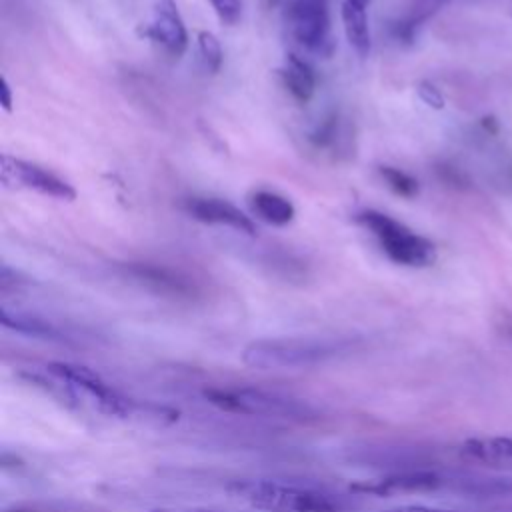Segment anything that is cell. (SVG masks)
<instances>
[{
    "label": "cell",
    "mask_w": 512,
    "mask_h": 512,
    "mask_svg": "<svg viewBox=\"0 0 512 512\" xmlns=\"http://www.w3.org/2000/svg\"><path fill=\"white\" fill-rule=\"evenodd\" d=\"M352 340L326 336L262 338L242 350V362L256 370L310 368L350 352Z\"/></svg>",
    "instance_id": "obj_1"
},
{
    "label": "cell",
    "mask_w": 512,
    "mask_h": 512,
    "mask_svg": "<svg viewBox=\"0 0 512 512\" xmlns=\"http://www.w3.org/2000/svg\"><path fill=\"white\" fill-rule=\"evenodd\" d=\"M228 492L264 512H340L342 504L328 492L276 482V480H234Z\"/></svg>",
    "instance_id": "obj_2"
},
{
    "label": "cell",
    "mask_w": 512,
    "mask_h": 512,
    "mask_svg": "<svg viewBox=\"0 0 512 512\" xmlns=\"http://www.w3.org/2000/svg\"><path fill=\"white\" fill-rule=\"evenodd\" d=\"M204 398L220 410L248 416L280 418L292 422H310L320 416L318 410L306 400L254 386L206 388Z\"/></svg>",
    "instance_id": "obj_3"
},
{
    "label": "cell",
    "mask_w": 512,
    "mask_h": 512,
    "mask_svg": "<svg viewBox=\"0 0 512 512\" xmlns=\"http://www.w3.org/2000/svg\"><path fill=\"white\" fill-rule=\"evenodd\" d=\"M354 220L378 240L382 252L394 264L408 268H426L436 262L434 242L416 234L392 216L378 210H362L354 216Z\"/></svg>",
    "instance_id": "obj_4"
},
{
    "label": "cell",
    "mask_w": 512,
    "mask_h": 512,
    "mask_svg": "<svg viewBox=\"0 0 512 512\" xmlns=\"http://www.w3.org/2000/svg\"><path fill=\"white\" fill-rule=\"evenodd\" d=\"M48 374L58 380L66 396L82 406H90L96 412L106 416H130L134 402L112 388L106 380L100 378L94 370L68 364V362H50L46 366Z\"/></svg>",
    "instance_id": "obj_5"
},
{
    "label": "cell",
    "mask_w": 512,
    "mask_h": 512,
    "mask_svg": "<svg viewBox=\"0 0 512 512\" xmlns=\"http://www.w3.org/2000/svg\"><path fill=\"white\" fill-rule=\"evenodd\" d=\"M286 24L302 50L324 58L334 52L328 0H288Z\"/></svg>",
    "instance_id": "obj_6"
},
{
    "label": "cell",
    "mask_w": 512,
    "mask_h": 512,
    "mask_svg": "<svg viewBox=\"0 0 512 512\" xmlns=\"http://www.w3.org/2000/svg\"><path fill=\"white\" fill-rule=\"evenodd\" d=\"M0 182L6 188L34 190L42 196H50L64 202H72L76 198L74 186L66 180L38 164L14 158L10 154L0 156Z\"/></svg>",
    "instance_id": "obj_7"
},
{
    "label": "cell",
    "mask_w": 512,
    "mask_h": 512,
    "mask_svg": "<svg viewBox=\"0 0 512 512\" xmlns=\"http://www.w3.org/2000/svg\"><path fill=\"white\" fill-rule=\"evenodd\" d=\"M454 486V474L438 472L434 468H412L402 470L378 480L370 482H358L352 484V490L364 492V494H376V496H388V494H402V492H438V490H450Z\"/></svg>",
    "instance_id": "obj_8"
},
{
    "label": "cell",
    "mask_w": 512,
    "mask_h": 512,
    "mask_svg": "<svg viewBox=\"0 0 512 512\" xmlns=\"http://www.w3.org/2000/svg\"><path fill=\"white\" fill-rule=\"evenodd\" d=\"M138 36L160 44L174 58L182 56L188 46L186 26L174 0H156L152 8V20L138 26Z\"/></svg>",
    "instance_id": "obj_9"
},
{
    "label": "cell",
    "mask_w": 512,
    "mask_h": 512,
    "mask_svg": "<svg viewBox=\"0 0 512 512\" xmlns=\"http://www.w3.org/2000/svg\"><path fill=\"white\" fill-rule=\"evenodd\" d=\"M184 208L198 222L228 226L248 236L256 234V226L252 218L222 198H188L184 202Z\"/></svg>",
    "instance_id": "obj_10"
},
{
    "label": "cell",
    "mask_w": 512,
    "mask_h": 512,
    "mask_svg": "<svg viewBox=\"0 0 512 512\" xmlns=\"http://www.w3.org/2000/svg\"><path fill=\"white\" fill-rule=\"evenodd\" d=\"M460 456L468 462H476L492 470L512 472V438L510 436L468 438L460 446Z\"/></svg>",
    "instance_id": "obj_11"
},
{
    "label": "cell",
    "mask_w": 512,
    "mask_h": 512,
    "mask_svg": "<svg viewBox=\"0 0 512 512\" xmlns=\"http://www.w3.org/2000/svg\"><path fill=\"white\" fill-rule=\"evenodd\" d=\"M450 0H414L406 12L394 20L390 32L394 36V40H398L400 44H414L418 30L424 26V22H428L434 14H438Z\"/></svg>",
    "instance_id": "obj_12"
},
{
    "label": "cell",
    "mask_w": 512,
    "mask_h": 512,
    "mask_svg": "<svg viewBox=\"0 0 512 512\" xmlns=\"http://www.w3.org/2000/svg\"><path fill=\"white\" fill-rule=\"evenodd\" d=\"M126 272L140 280L142 284L152 286L158 292L164 294H176V296H186L192 292V286L186 278H182L180 274L162 268V266H152V264H128Z\"/></svg>",
    "instance_id": "obj_13"
},
{
    "label": "cell",
    "mask_w": 512,
    "mask_h": 512,
    "mask_svg": "<svg viewBox=\"0 0 512 512\" xmlns=\"http://www.w3.org/2000/svg\"><path fill=\"white\" fill-rule=\"evenodd\" d=\"M284 86L288 88V92L292 94L294 100H298L300 104H306L316 90V78L312 68L298 58L296 54H288L284 66L278 70Z\"/></svg>",
    "instance_id": "obj_14"
},
{
    "label": "cell",
    "mask_w": 512,
    "mask_h": 512,
    "mask_svg": "<svg viewBox=\"0 0 512 512\" xmlns=\"http://www.w3.org/2000/svg\"><path fill=\"white\" fill-rule=\"evenodd\" d=\"M250 208L252 212L262 218L268 224L274 226H284L288 222H292L296 210L292 206V202L276 192L270 190H258L250 196Z\"/></svg>",
    "instance_id": "obj_15"
},
{
    "label": "cell",
    "mask_w": 512,
    "mask_h": 512,
    "mask_svg": "<svg viewBox=\"0 0 512 512\" xmlns=\"http://www.w3.org/2000/svg\"><path fill=\"white\" fill-rule=\"evenodd\" d=\"M0 322L2 326L28 334V336H36V338H46V340H64L62 332L52 326L50 322H46L44 318H38L34 314L28 312H10L6 306L0 308Z\"/></svg>",
    "instance_id": "obj_16"
},
{
    "label": "cell",
    "mask_w": 512,
    "mask_h": 512,
    "mask_svg": "<svg viewBox=\"0 0 512 512\" xmlns=\"http://www.w3.org/2000/svg\"><path fill=\"white\" fill-rule=\"evenodd\" d=\"M342 24H344V34L354 48L358 56H368L372 48L370 40V28H368V16L364 8L352 6L348 2H342Z\"/></svg>",
    "instance_id": "obj_17"
},
{
    "label": "cell",
    "mask_w": 512,
    "mask_h": 512,
    "mask_svg": "<svg viewBox=\"0 0 512 512\" xmlns=\"http://www.w3.org/2000/svg\"><path fill=\"white\" fill-rule=\"evenodd\" d=\"M198 54H200V60H202V66L206 72L216 74L220 70L222 48H220L218 38L212 32H208V30L198 32Z\"/></svg>",
    "instance_id": "obj_18"
},
{
    "label": "cell",
    "mask_w": 512,
    "mask_h": 512,
    "mask_svg": "<svg viewBox=\"0 0 512 512\" xmlns=\"http://www.w3.org/2000/svg\"><path fill=\"white\" fill-rule=\"evenodd\" d=\"M380 176L384 178V182L398 194L404 198H414L418 194V180L412 178L410 174H406L400 168L394 166H380Z\"/></svg>",
    "instance_id": "obj_19"
},
{
    "label": "cell",
    "mask_w": 512,
    "mask_h": 512,
    "mask_svg": "<svg viewBox=\"0 0 512 512\" xmlns=\"http://www.w3.org/2000/svg\"><path fill=\"white\" fill-rule=\"evenodd\" d=\"M222 24L234 26L242 16V0H208Z\"/></svg>",
    "instance_id": "obj_20"
},
{
    "label": "cell",
    "mask_w": 512,
    "mask_h": 512,
    "mask_svg": "<svg viewBox=\"0 0 512 512\" xmlns=\"http://www.w3.org/2000/svg\"><path fill=\"white\" fill-rule=\"evenodd\" d=\"M418 96H420V100L424 104H428L434 110H442L444 108V96H442V92L430 80H422L418 84Z\"/></svg>",
    "instance_id": "obj_21"
},
{
    "label": "cell",
    "mask_w": 512,
    "mask_h": 512,
    "mask_svg": "<svg viewBox=\"0 0 512 512\" xmlns=\"http://www.w3.org/2000/svg\"><path fill=\"white\" fill-rule=\"evenodd\" d=\"M334 130H336L334 118H328L322 126H318V128L312 132L310 140H312L316 146H326V144L334 138Z\"/></svg>",
    "instance_id": "obj_22"
},
{
    "label": "cell",
    "mask_w": 512,
    "mask_h": 512,
    "mask_svg": "<svg viewBox=\"0 0 512 512\" xmlns=\"http://www.w3.org/2000/svg\"><path fill=\"white\" fill-rule=\"evenodd\" d=\"M384 512H462V510H448V508H434V506H422V504H406V506H396Z\"/></svg>",
    "instance_id": "obj_23"
},
{
    "label": "cell",
    "mask_w": 512,
    "mask_h": 512,
    "mask_svg": "<svg viewBox=\"0 0 512 512\" xmlns=\"http://www.w3.org/2000/svg\"><path fill=\"white\" fill-rule=\"evenodd\" d=\"M440 174H442V178H444L448 184H452V186H464V184H466V178H464L462 174H458L454 168L442 166V168H440Z\"/></svg>",
    "instance_id": "obj_24"
},
{
    "label": "cell",
    "mask_w": 512,
    "mask_h": 512,
    "mask_svg": "<svg viewBox=\"0 0 512 512\" xmlns=\"http://www.w3.org/2000/svg\"><path fill=\"white\" fill-rule=\"evenodd\" d=\"M498 328L500 332L512 340V310H504L498 318Z\"/></svg>",
    "instance_id": "obj_25"
},
{
    "label": "cell",
    "mask_w": 512,
    "mask_h": 512,
    "mask_svg": "<svg viewBox=\"0 0 512 512\" xmlns=\"http://www.w3.org/2000/svg\"><path fill=\"white\" fill-rule=\"evenodd\" d=\"M0 104L6 112L12 110V92H10V86H8L6 78H2V86H0Z\"/></svg>",
    "instance_id": "obj_26"
},
{
    "label": "cell",
    "mask_w": 512,
    "mask_h": 512,
    "mask_svg": "<svg viewBox=\"0 0 512 512\" xmlns=\"http://www.w3.org/2000/svg\"><path fill=\"white\" fill-rule=\"evenodd\" d=\"M482 126H484L490 134H496V132H498V124H496V120H494L492 116H490V118H488V116L482 118Z\"/></svg>",
    "instance_id": "obj_27"
},
{
    "label": "cell",
    "mask_w": 512,
    "mask_h": 512,
    "mask_svg": "<svg viewBox=\"0 0 512 512\" xmlns=\"http://www.w3.org/2000/svg\"><path fill=\"white\" fill-rule=\"evenodd\" d=\"M152 512H212V510H202V508H186V510H168V508H160V510H152Z\"/></svg>",
    "instance_id": "obj_28"
},
{
    "label": "cell",
    "mask_w": 512,
    "mask_h": 512,
    "mask_svg": "<svg viewBox=\"0 0 512 512\" xmlns=\"http://www.w3.org/2000/svg\"><path fill=\"white\" fill-rule=\"evenodd\" d=\"M344 2H348V4H352V6H358V8H364V10H366V6L370 4V0H344Z\"/></svg>",
    "instance_id": "obj_29"
},
{
    "label": "cell",
    "mask_w": 512,
    "mask_h": 512,
    "mask_svg": "<svg viewBox=\"0 0 512 512\" xmlns=\"http://www.w3.org/2000/svg\"><path fill=\"white\" fill-rule=\"evenodd\" d=\"M6 512H38V510H6Z\"/></svg>",
    "instance_id": "obj_30"
},
{
    "label": "cell",
    "mask_w": 512,
    "mask_h": 512,
    "mask_svg": "<svg viewBox=\"0 0 512 512\" xmlns=\"http://www.w3.org/2000/svg\"><path fill=\"white\" fill-rule=\"evenodd\" d=\"M268 4H270V6H274V4H278V0H268Z\"/></svg>",
    "instance_id": "obj_31"
}]
</instances>
